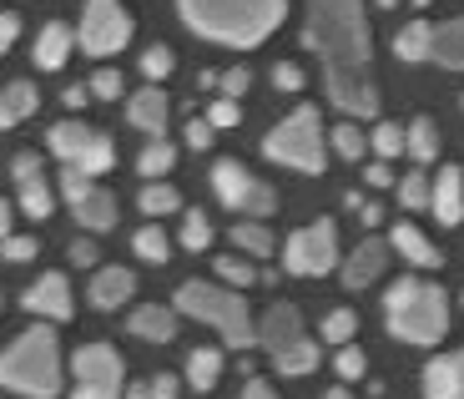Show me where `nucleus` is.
Masks as SVG:
<instances>
[{"instance_id":"nucleus-1","label":"nucleus","mask_w":464,"mask_h":399,"mask_svg":"<svg viewBox=\"0 0 464 399\" xmlns=\"http://www.w3.org/2000/svg\"><path fill=\"white\" fill-rule=\"evenodd\" d=\"M303 46L324 56L328 102L348 117H379V86L369 76L373 41L363 21V0H308Z\"/></svg>"},{"instance_id":"nucleus-2","label":"nucleus","mask_w":464,"mask_h":399,"mask_svg":"<svg viewBox=\"0 0 464 399\" xmlns=\"http://www.w3.org/2000/svg\"><path fill=\"white\" fill-rule=\"evenodd\" d=\"M177 11L202 41L253 51L283 25L288 0H177Z\"/></svg>"},{"instance_id":"nucleus-3","label":"nucleus","mask_w":464,"mask_h":399,"mask_svg":"<svg viewBox=\"0 0 464 399\" xmlns=\"http://www.w3.org/2000/svg\"><path fill=\"white\" fill-rule=\"evenodd\" d=\"M0 389H15V394L31 399L61 394V344L51 324H35L15 344L0 349Z\"/></svg>"},{"instance_id":"nucleus-4","label":"nucleus","mask_w":464,"mask_h":399,"mask_svg":"<svg viewBox=\"0 0 464 399\" xmlns=\"http://www.w3.org/2000/svg\"><path fill=\"white\" fill-rule=\"evenodd\" d=\"M383 318H389V334H394V339L430 349V344H440L444 329H450V304H444L440 283L404 278V283L389 288V298H383Z\"/></svg>"},{"instance_id":"nucleus-5","label":"nucleus","mask_w":464,"mask_h":399,"mask_svg":"<svg viewBox=\"0 0 464 399\" xmlns=\"http://www.w3.org/2000/svg\"><path fill=\"white\" fill-rule=\"evenodd\" d=\"M177 308H182L187 318L208 324V329H218L227 349H253V344H257V324H253V314H247V298L237 294V288L187 278L182 288H177Z\"/></svg>"},{"instance_id":"nucleus-6","label":"nucleus","mask_w":464,"mask_h":399,"mask_svg":"<svg viewBox=\"0 0 464 399\" xmlns=\"http://www.w3.org/2000/svg\"><path fill=\"white\" fill-rule=\"evenodd\" d=\"M263 157L278 167H293V172L303 177H318L324 172V131H318V112L308 102L293 112V117H283L278 127L263 137Z\"/></svg>"},{"instance_id":"nucleus-7","label":"nucleus","mask_w":464,"mask_h":399,"mask_svg":"<svg viewBox=\"0 0 464 399\" xmlns=\"http://www.w3.org/2000/svg\"><path fill=\"white\" fill-rule=\"evenodd\" d=\"M212 192H218L222 208L243 212V218H273L278 212V198H273V188H267L263 177H253L237 157H222L218 167H212Z\"/></svg>"},{"instance_id":"nucleus-8","label":"nucleus","mask_w":464,"mask_h":399,"mask_svg":"<svg viewBox=\"0 0 464 399\" xmlns=\"http://www.w3.org/2000/svg\"><path fill=\"white\" fill-rule=\"evenodd\" d=\"M283 268L298 273V278H324L338 268V228L334 218H318V223L298 228V233L283 243Z\"/></svg>"},{"instance_id":"nucleus-9","label":"nucleus","mask_w":464,"mask_h":399,"mask_svg":"<svg viewBox=\"0 0 464 399\" xmlns=\"http://www.w3.org/2000/svg\"><path fill=\"white\" fill-rule=\"evenodd\" d=\"M71 375H76L71 399H116L121 394V354L111 344H82L71 354Z\"/></svg>"},{"instance_id":"nucleus-10","label":"nucleus","mask_w":464,"mask_h":399,"mask_svg":"<svg viewBox=\"0 0 464 399\" xmlns=\"http://www.w3.org/2000/svg\"><path fill=\"white\" fill-rule=\"evenodd\" d=\"M131 41V15L116 5V0H86L82 31H76V46L86 56H116V51Z\"/></svg>"},{"instance_id":"nucleus-11","label":"nucleus","mask_w":464,"mask_h":399,"mask_svg":"<svg viewBox=\"0 0 464 399\" xmlns=\"http://www.w3.org/2000/svg\"><path fill=\"white\" fill-rule=\"evenodd\" d=\"M61 192H66V202H71V212H76L82 228H92V233L116 228V198L106 188H96V177H86L82 167L61 162Z\"/></svg>"},{"instance_id":"nucleus-12","label":"nucleus","mask_w":464,"mask_h":399,"mask_svg":"<svg viewBox=\"0 0 464 399\" xmlns=\"http://www.w3.org/2000/svg\"><path fill=\"white\" fill-rule=\"evenodd\" d=\"M389 253H394V243H389V238H363V243L343 258V288H369L373 278H383Z\"/></svg>"},{"instance_id":"nucleus-13","label":"nucleus","mask_w":464,"mask_h":399,"mask_svg":"<svg viewBox=\"0 0 464 399\" xmlns=\"http://www.w3.org/2000/svg\"><path fill=\"white\" fill-rule=\"evenodd\" d=\"M31 314H41V318H56V324H66L71 318V283H66V273H41V278L25 288V298H21Z\"/></svg>"},{"instance_id":"nucleus-14","label":"nucleus","mask_w":464,"mask_h":399,"mask_svg":"<svg viewBox=\"0 0 464 399\" xmlns=\"http://www.w3.org/2000/svg\"><path fill=\"white\" fill-rule=\"evenodd\" d=\"M308 334H303V314L293 304H273L263 314V324H257V344H263L273 359H278L283 349H293V344H303Z\"/></svg>"},{"instance_id":"nucleus-15","label":"nucleus","mask_w":464,"mask_h":399,"mask_svg":"<svg viewBox=\"0 0 464 399\" xmlns=\"http://www.w3.org/2000/svg\"><path fill=\"white\" fill-rule=\"evenodd\" d=\"M167 117H172V102H167L162 86H141V92L127 102V122H131L137 131H147V137H162V131H167Z\"/></svg>"},{"instance_id":"nucleus-16","label":"nucleus","mask_w":464,"mask_h":399,"mask_svg":"<svg viewBox=\"0 0 464 399\" xmlns=\"http://www.w3.org/2000/svg\"><path fill=\"white\" fill-rule=\"evenodd\" d=\"M424 394L430 399H464V349L440 354L424 365Z\"/></svg>"},{"instance_id":"nucleus-17","label":"nucleus","mask_w":464,"mask_h":399,"mask_svg":"<svg viewBox=\"0 0 464 399\" xmlns=\"http://www.w3.org/2000/svg\"><path fill=\"white\" fill-rule=\"evenodd\" d=\"M430 212L440 218V228H459L464 223V177H459V167H444V172L434 177Z\"/></svg>"},{"instance_id":"nucleus-18","label":"nucleus","mask_w":464,"mask_h":399,"mask_svg":"<svg viewBox=\"0 0 464 399\" xmlns=\"http://www.w3.org/2000/svg\"><path fill=\"white\" fill-rule=\"evenodd\" d=\"M127 329L137 334V339H147V344H172L177 339V314L162 308V304H141V308H131Z\"/></svg>"},{"instance_id":"nucleus-19","label":"nucleus","mask_w":464,"mask_h":399,"mask_svg":"<svg viewBox=\"0 0 464 399\" xmlns=\"http://www.w3.org/2000/svg\"><path fill=\"white\" fill-rule=\"evenodd\" d=\"M131 294H137V278H131V268H102V273L92 278V288H86V298H92L96 308H121Z\"/></svg>"},{"instance_id":"nucleus-20","label":"nucleus","mask_w":464,"mask_h":399,"mask_svg":"<svg viewBox=\"0 0 464 399\" xmlns=\"http://www.w3.org/2000/svg\"><path fill=\"white\" fill-rule=\"evenodd\" d=\"M71 46H76V31H71L66 21H51L41 25V41H35V66L41 71H61L71 56Z\"/></svg>"},{"instance_id":"nucleus-21","label":"nucleus","mask_w":464,"mask_h":399,"mask_svg":"<svg viewBox=\"0 0 464 399\" xmlns=\"http://www.w3.org/2000/svg\"><path fill=\"white\" fill-rule=\"evenodd\" d=\"M389 243H394V253H404L414 268H440V263H444V258H440V248H434L430 238L419 233L414 223H394V228H389Z\"/></svg>"},{"instance_id":"nucleus-22","label":"nucleus","mask_w":464,"mask_h":399,"mask_svg":"<svg viewBox=\"0 0 464 399\" xmlns=\"http://www.w3.org/2000/svg\"><path fill=\"white\" fill-rule=\"evenodd\" d=\"M92 137L96 131L86 127V122H56V127L46 131V147L61 157V162H82L86 147H92Z\"/></svg>"},{"instance_id":"nucleus-23","label":"nucleus","mask_w":464,"mask_h":399,"mask_svg":"<svg viewBox=\"0 0 464 399\" xmlns=\"http://www.w3.org/2000/svg\"><path fill=\"white\" fill-rule=\"evenodd\" d=\"M35 106H41L35 86H31V82H11L5 92H0V131H5V127H21Z\"/></svg>"},{"instance_id":"nucleus-24","label":"nucleus","mask_w":464,"mask_h":399,"mask_svg":"<svg viewBox=\"0 0 464 399\" xmlns=\"http://www.w3.org/2000/svg\"><path fill=\"white\" fill-rule=\"evenodd\" d=\"M434 61L444 71H464V15L434 25Z\"/></svg>"},{"instance_id":"nucleus-25","label":"nucleus","mask_w":464,"mask_h":399,"mask_svg":"<svg viewBox=\"0 0 464 399\" xmlns=\"http://www.w3.org/2000/svg\"><path fill=\"white\" fill-rule=\"evenodd\" d=\"M394 56L399 61H434V25L430 21H409L394 35Z\"/></svg>"},{"instance_id":"nucleus-26","label":"nucleus","mask_w":464,"mask_h":399,"mask_svg":"<svg viewBox=\"0 0 464 399\" xmlns=\"http://www.w3.org/2000/svg\"><path fill=\"white\" fill-rule=\"evenodd\" d=\"M218 379H222V354L218 349H192L187 354V384L198 389V394L218 389Z\"/></svg>"},{"instance_id":"nucleus-27","label":"nucleus","mask_w":464,"mask_h":399,"mask_svg":"<svg viewBox=\"0 0 464 399\" xmlns=\"http://www.w3.org/2000/svg\"><path fill=\"white\" fill-rule=\"evenodd\" d=\"M172 167H177V147H172L167 137H151L147 147H141V157H137V172L151 177V182H162Z\"/></svg>"},{"instance_id":"nucleus-28","label":"nucleus","mask_w":464,"mask_h":399,"mask_svg":"<svg viewBox=\"0 0 464 399\" xmlns=\"http://www.w3.org/2000/svg\"><path fill=\"white\" fill-rule=\"evenodd\" d=\"M232 243H237V253H243V258H267V253H273V233H267L263 223H257V218H243V223L232 228Z\"/></svg>"},{"instance_id":"nucleus-29","label":"nucleus","mask_w":464,"mask_h":399,"mask_svg":"<svg viewBox=\"0 0 464 399\" xmlns=\"http://www.w3.org/2000/svg\"><path fill=\"white\" fill-rule=\"evenodd\" d=\"M318 359H324V349H318L314 339H303V344H293V349H283L278 359H273V369H278V375H314Z\"/></svg>"},{"instance_id":"nucleus-30","label":"nucleus","mask_w":464,"mask_h":399,"mask_svg":"<svg viewBox=\"0 0 464 399\" xmlns=\"http://www.w3.org/2000/svg\"><path fill=\"white\" fill-rule=\"evenodd\" d=\"M409 157H414V162H434V157H440V127H434L430 117L409 122Z\"/></svg>"},{"instance_id":"nucleus-31","label":"nucleus","mask_w":464,"mask_h":399,"mask_svg":"<svg viewBox=\"0 0 464 399\" xmlns=\"http://www.w3.org/2000/svg\"><path fill=\"white\" fill-rule=\"evenodd\" d=\"M51 208H56V192H51L46 177L21 182V212H25V218H51Z\"/></svg>"},{"instance_id":"nucleus-32","label":"nucleus","mask_w":464,"mask_h":399,"mask_svg":"<svg viewBox=\"0 0 464 399\" xmlns=\"http://www.w3.org/2000/svg\"><path fill=\"white\" fill-rule=\"evenodd\" d=\"M71 167H82L86 177L111 172V167H116V147H111V137H106V131H96V137H92V147H86V157H82V162H71Z\"/></svg>"},{"instance_id":"nucleus-33","label":"nucleus","mask_w":464,"mask_h":399,"mask_svg":"<svg viewBox=\"0 0 464 399\" xmlns=\"http://www.w3.org/2000/svg\"><path fill=\"white\" fill-rule=\"evenodd\" d=\"M131 248H137V258H147V263H167V258H172V238H167L157 223L141 228V233L131 238Z\"/></svg>"},{"instance_id":"nucleus-34","label":"nucleus","mask_w":464,"mask_h":399,"mask_svg":"<svg viewBox=\"0 0 464 399\" xmlns=\"http://www.w3.org/2000/svg\"><path fill=\"white\" fill-rule=\"evenodd\" d=\"M369 147L389 162V157H399V152H409V127H399V122H379L373 127V137H369Z\"/></svg>"},{"instance_id":"nucleus-35","label":"nucleus","mask_w":464,"mask_h":399,"mask_svg":"<svg viewBox=\"0 0 464 399\" xmlns=\"http://www.w3.org/2000/svg\"><path fill=\"white\" fill-rule=\"evenodd\" d=\"M137 202H141V212H147V218H167V212L182 208V198H177V192L167 188V182H147Z\"/></svg>"},{"instance_id":"nucleus-36","label":"nucleus","mask_w":464,"mask_h":399,"mask_svg":"<svg viewBox=\"0 0 464 399\" xmlns=\"http://www.w3.org/2000/svg\"><path fill=\"white\" fill-rule=\"evenodd\" d=\"M212 268H218V278H222V283H243V288H247V283H263V273H257V268H253V258H243V253H222V258L212 263Z\"/></svg>"},{"instance_id":"nucleus-37","label":"nucleus","mask_w":464,"mask_h":399,"mask_svg":"<svg viewBox=\"0 0 464 399\" xmlns=\"http://www.w3.org/2000/svg\"><path fill=\"white\" fill-rule=\"evenodd\" d=\"M177 243H182L187 253H202V248L212 243V223H208V212H198V208L187 212V218H182V238H177Z\"/></svg>"},{"instance_id":"nucleus-38","label":"nucleus","mask_w":464,"mask_h":399,"mask_svg":"<svg viewBox=\"0 0 464 399\" xmlns=\"http://www.w3.org/2000/svg\"><path fill=\"white\" fill-rule=\"evenodd\" d=\"M334 152L343 157V162H363V131H359V122H338V127H334Z\"/></svg>"},{"instance_id":"nucleus-39","label":"nucleus","mask_w":464,"mask_h":399,"mask_svg":"<svg viewBox=\"0 0 464 399\" xmlns=\"http://www.w3.org/2000/svg\"><path fill=\"white\" fill-rule=\"evenodd\" d=\"M353 329H359V318H353V308H334V314L324 318V344H353Z\"/></svg>"},{"instance_id":"nucleus-40","label":"nucleus","mask_w":464,"mask_h":399,"mask_svg":"<svg viewBox=\"0 0 464 399\" xmlns=\"http://www.w3.org/2000/svg\"><path fill=\"white\" fill-rule=\"evenodd\" d=\"M430 198H434V182L424 172H409L404 182H399V202H404L409 212L414 208H430Z\"/></svg>"},{"instance_id":"nucleus-41","label":"nucleus","mask_w":464,"mask_h":399,"mask_svg":"<svg viewBox=\"0 0 464 399\" xmlns=\"http://www.w3.org/2000/svg\"><path fill=\"white\" fill-rule=\"evenodd\" d=\"M172 66H177V56L167 46H147V51H141V76H147V82H167Z\"/></svg>"},{"instance_id":"nucleus-42","label":"nucleus","mask_w":464,"mask_h":399,"mask_svg":"<svg viewBox=\"0 0 464 399\" xmlns=\"http://www.w3.org/2000/svg\"><path fill=\"white\" fill-rule=\"evenodd\" d=\"M363 365H369V359H363V349H353V344H343L338 359H334L338 379H363Z\"/></svg>"},{"instance_id":"nucleus-43","label":"nucleus","mask_w":464,"mask_h":399,"mask_svg":"<svg viewBox=\"0 0 464 399\" xmlns=\"http://www.w3.org/2000/svg\"><path fill=\"white\" fill-rule=\"evenodd\" d=\"M0 258L5 263H31L35 258V238H0Z\"/></svg>"},{"instance_id":"nucleus-44","label":"nucleus","mask_w":464,"mask_h":399,"mask_svg":"<svg viewBox=\"0 0 464 399\" xmlns=\"http://www.w3.org/2000/svg\"><path fill=\"white\" fill-rule=\"evenodd\" d=\"M92 96H102V102H116L121 96V71H111V66H102L92 76Z\"/></svg>"},{"instance_id":"nucleus-45","label":"nucleus","mask_w":464,"mask_h":399,"mask_svg":"<svg viewBox=\"0 0 464 399\" xmlns=\"http://www.w3.org/2000/svg\"><path fill=\"white\" fill-rule=\"evenodd\" d=\"M212 137H218V127H212L208 117L187 122V147H198V152H208V147H212Z\"/></svg>"},{"instance_id":"nucleus-46","label":"nucleus","mask_w":464,"mask_h":399,"mask_svg":"<svg viewBox=\"0 0 464 399\" xmlns=\"http://www.w3.org/2000/svg\"><path fill=\"white\" fill-rule=\"evenodd\" d=\"M247 82H253V71H247V66H232L218 86H222V96H232V102H237V96L247 92Z\"/></svg>"},{"instance_id":"nucleus-47","label":"nucleus","mask_w":464,"mask_h":399,"mask_svg":"<svg viewBox=\"0 0 464 399\" xmlns=\"http://www.w3.org/2000/svg\"><path fill=\"white\" fill-rule=\"evenodd\" d=\"M237 117H243V112H237V102H232V96L212 102V112H208V122H212V127H237Z\"/></svg>"},{"instance_id":"nucleus-48","label":"nucleus","mask_w":464,"mask_h":399,"mask_svg":"<svg viewBox=\"0 0 464 399\" xmlns=\"http://www.w3.org/2000/svg\"><path fill=\"white\" fill-rule=\"evenodd\" d=\"M273 86H278V92H298V86H303V71L293 66V61H278V66H273Z\"/></svg>"},{"instance_id":"nucleus-49","label":"nucleus","mask_w":464,"mask_h":399,"mask_svg":"<svg viewBox=\"0 0 464 399\" xmlns=\"http://www.w3.org/2000/svg\"><path fill=\"white\" fill-rule=\"evenodd\" d=\"M11 172H15V182H31V177H41V157H35V152H15L11 157Z\"/></svg>"},{"instance_id":"nucleus-50","label":"nucleus","mask_w":464,"mask_h":399,"mask_svg":"<svg viewBox=\"0 0 464 399\" xmlns=\"http://www.w3.org/2000/svg\"><path fill=\"white\" fill-rule=\"evenodd\" d=\"M177 394H182V379H177V375H157V379H151V399H177Z\"/></svg>"},{"instance_id":"nucleus-51","label":"nucleus","mask_w":464,"mask_h":399,"mask_svg":"<svg viewBox=\"0 0 464 399\" xmlns=\"http://www.w3.org/2000/svg\"><path fill=\"white\" fill-rule=\"evenodd\" d=\"M15 35H21V15H15V11H0V51H11Z\"/></svg>"},{"instance_id":"nucleus-52","label":"nucleus","mask_w":464,"mask_h":399,"mask_svg":"<svg viewBox=\"0 0 464 399\" xmlns=\"http://www.w3.org/2000/svg\"><path fill=\"white\" fill-rule=\"evenodd\" d=\"M71 263H76V268H92V263H96V243H86V238H82V243H71Z\"/></svg>"},{"instance_id":"nucleus-53","label":"nucleus","mask_w":464,"mask_h":399,"mask_svg":"<svg viewBox=\"0 0 464 399\" xmlns=\"http://www.w3.org/2000/svg\"><path fill=\"white\" fill-rule=\"evenodd\" d=\"M237 399H278V394H273V384H267V379H247Z\"/></svg>"},{"instance_id":"nucleus-54","label":"nucleus","mask_w":464,"mask_h":399,"mask_svg":"<svg viewBox=\"0 0 464 399\" xmlns=\"http://www.w3.org/2000/svg\"><path fill=\"white\" fill-rule=\"evenodd\" d=\"M363 177H369V188H389V182H394V172H389L383 162H369V167H363Z\"/></svg>"},{"instance_id":"nucleus-55","label":"nucleus","mask_w":464,"mask_h":399,"mask_svg":"<svg viewBox=\"0 0 464 399\" xmlns=\"http://www.w3.org/2000/svg\"><path fill=\"white\" fill-rule=\"evenodd\" d=\"M359 218H363V228H379V223H383L379 202H363V208H359Z\"/></svg>"},{"instance_id":"nucleus-56","label":"nucleus","mask_w":464,"mask_h":399,"mask_svg":"<svg viewBox=\"0 0 464 399\" xmlns=\"http://www.w3.org/2000/svg\"><path fill=\"white\" fill-rule=\"evenodd\" d=\"M86 96H92V86H66V106H71V112L86 106Z\"/></svg>"},{"instance_id":"nucleus-57","label":"nucleus","mask_w":464,"mask_h":399,"mask_svg":"<svg viewBox=\"0 0 464 399\" xmlns=\"http://www.w3.org/2000/svg\"><path fill=\"white\" fill-rule=\"evenodd\" d=\"M0 238H11V202L0 198Z\"/></svg>"},{"instance_id":"nucleus-58","label":"nucleus","mask_w":464,"mask_h":399,"mask_svg":"<svg viewBox=\"0 0 464 399\" xmlns=\"http://www.w3.org/2000/svg\"><path fill=\"white\" fill-rule=\"evenodd\" d=\"M127 399H151V379L147 384H127Z\"/></svg>"},{"instance_id":"nucleus-59","label":"nucleus","mask_w":464,"mask_h":399,"mask_svg":"<svg viewBox=\"0 0 464 399\" xmlns=\"http://www.w3.org/2000/svg\"><path fill=\"white\" fill-rule=\"evenodd\" d=\"M324 399H353V394H348V389H343V384H338V389H328V394H324Z\"/></svg>"},{"instance_id":"nucleus-60","label":"nucleus","mask_w":464,"mask_h":399,"mask_svg":"<svg viewBox=\"0 0 464 399\" xmlns=\"http://www.w3.org/2000/svg\"><path fill=\"white\" fill-rule=\"evenodd\" d=\"M373 5H383V11H394V5H399V0H373Z\"/></svg>"},{"instance_id":"nucleus-61","label":"nucleus","mask_w":464,"mask_h":399,"mask_svg":"<svg viewBox=\"0 0 464 399\" xmlns=\"http://www.w3.org/2000/svg\"><path fill=\"white\" fill-rule=\"evenodd\" d=\"M409 5H419V11H424V5H434V0H409Z\"/></svg>"},{"instance_id":"nucleus-62","label":"nucleus","mask_w":464,"mask_h":399,"mask_svg":"<svg viewBox=\"0 0 464 399\" xmlns=\"http://www.w3.org/2000/svg\"><path fill=\"white\" fill-rule=\"evenodd\" d=\"M0 304H5V298H0Z\"/></svg>"}]
</instances>
